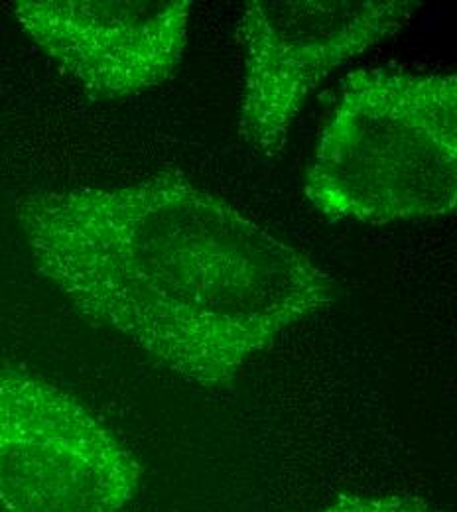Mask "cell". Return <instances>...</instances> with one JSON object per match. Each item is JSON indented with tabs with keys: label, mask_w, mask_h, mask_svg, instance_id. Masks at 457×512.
<instances>
[{
	"label": "cell",
	"mask_w": 457,
	"mask_h": 512,
	"mask_svg": "<svg viewBox=\"0 0 457 512\" xmlns=\"http://www.w3.org/2000/svg\"><path fill=\"white\" fill-rule=\"evenodd\" d=\"M416 0H251L239 34L245 46L241 134L266 156L280 152L312 91L327 75L404 28Z\"/></svg>",
	"instance_id": "cell-4"
},
{
	"label": "cell",
	"mask_w": 457,
	"mask_h": 512,
	"mask_svg": "<svg viewBox=\"0 0 457 512\" xmlns=\"http://www.w3.org/2000/svg\"><path fill=\"white\" fill-rule=\"evenodd\" d=\"M142 465L75 396L0 371V507L6 512H121Z\"/></svg>",
	"instance_id": "cell-3"
},
{
	"label": "cell",
	"mask_w": 457,
	"mask_h": 512,
	"mask_svg": "<svg viewBox=\"0 0 457 512\" xmlns=\"http://www.w3.org/2000/svg\"><path fill=\"white\" fill-rule=\"evenodd\" d=\"M320 512H442L410 497H355L343 495Z\"/></svg>",
	"instance_id": "cell-6"
},
{
	"label": "cell",
	"mask_w": 457,
	"mask_h": 512,
	"mask_svg": "<svg viewBox=\"0 0 457 512\" xmlns=\"http://www.w3.org/2000/svg\"><path fill=\"white\" fill-rule=\"evenodd\" d=\"M20 28L97 99H129L184 60L192 0H20Z\"/></svg>",
	"instance_id": "cell-5"
},
{
	"label": "cell",
	"mask_w": 457,
	"mask_h": 512,
	"mask_svg": "<svg viewBox=\"0 0 457 512\" xmlns=\"http://www.w3.org/2000/svg\"><path fill=\"white\" fill-rule=\"evenodd\" d=\"M16 219L38 272L85 320L205 390L339 298L310 256L170 172L30 193Z\"/></svg>",
	"instance_id": "cell-1"
},
{
	"label": "cell",
	"mask_w": 457,
	"mask_h": 512,
	"mask_svg": "<svg viewBox=\"0 0 457 512\" xmlns=\"http://www.w3.org/2000/svg\"><path fill=\"white\" fill-rule=\"evenodd\" d=\"M329 221L387 225L457 203V77L361 69L345 79L306 182Z\"/></svg>",
	"instance_id": "cell-2"
}]
</instances>
